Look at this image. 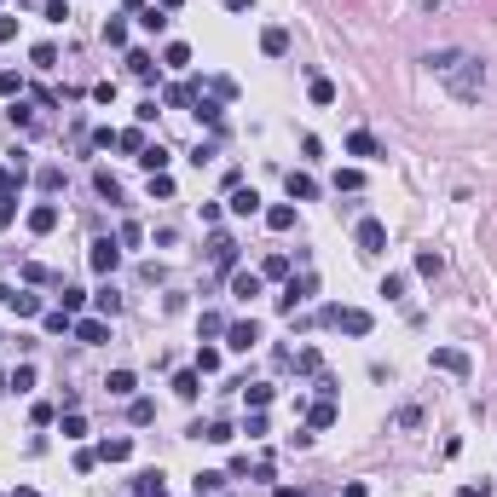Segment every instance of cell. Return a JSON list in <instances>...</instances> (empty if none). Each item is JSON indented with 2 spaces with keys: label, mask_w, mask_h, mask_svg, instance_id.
<instances>
[{
  "label": "cell",
  "mask_w": 497,
  "mask_h": 497,
  "mask_svg": "<svg viewBox=\"0 0 497 497\" xmlns=\"http://www.w3.org/2000/svg\"><path fill=\"white\" fill-rule=\"evenodd\" d=\"M440 76H445V87L457 93V99H480L486 93V64L475 58V53H440V58H428Z\"/></svg>",
  "instance_id": "obj_1"
},
{
  "label": "cell",
  "mask_w": 497,
  "mask_h": 497,
  "mask_svg": "<svg viewBox=\"0 0 497 497\" xmlns=\"http://www.w3.org/2000/svg\"><path fill=\"white\" fill-rule=\"evenodd\" d=\"M382 243H388V231H382V220H365V226H359V249H365V254H376Z\"/></svg>",
  "instance_id": "obj_2"
},
{
  "label": "cell",
  "mask_w": 497,
  "mask_h": 497,
  "mask_svg": "<svg viewBox=\"0 0 497 497\" xmlns=\"http://www.w3.org/2000/svg\"><path fill=\"white\" fill-rule=\"evenodd\" d=\"M226 341L238 347V353H249V347L260 341V329H254V324H231V329H226Z\"/></svg>",
  "instance_id": "obj_3"
},
{
  "label": "cell",
  "mask_w": 497,
  "mask_h": 497,
  "mask_svg": "<svg viewBox=\"0 0 497 497\" xmlns=\"http://www.w3.org/2000/svg\"><path fill=\"white\" fill-rule=\"evenodd\" d=\"M329 318H336L341 329H353V336H365V329H370V313H353V306H347V313L336 306V313H329Z\"/></svg>",
  "instance_id": "obj_4"
},
{
  "label": "cell",
  "mask_w": 497,
  "mask_h": 497,
  "mask_svg": "<svg viewBox=\"0 0 497 497\" xmlns=\"http://www.w3.org/2000/svg\"><path fill=\"white\" fill-rule=\"evenodd\" d=\"M434 365H440V370H457V376L468 370V359H463L457 347H440V353H434Z\"/></svg>",
  "instance_id": "obj_5"
},
{
  "label": "cell",
  "mask_w": 497,
  "mask_h": 497,
  "mask_svg": "<svg viewBox=\"0 0 497 497\" xmlns=\"http://www.w3.org/2000/svg\"><path fill=\"white\" fill-rule=\"evenodd\" d=\"M347 145H353V156H370V162H376V156H382V145H376V139H370V133H353V139H347Z\"/></svg>",
  "instance_id": "obj_6"
},
{
  "label": "cell",
  "mask_w": 497,
  "mask_h": 497,
  "mask_svg": "<svg viewBox=\"0 0 497 497\" xmlns=\"http://www.w3.org/2000/svg\"><path fill=\"white\" fill-rule=\"evenodd\" d=\"M93 266L110 272V266H116V243H93Z\"/></svg>",
  "instance_id": "obj_7"
},
{
  "label": "cell",
  "mask_w": 497,
  "mask_h": 497,
  "mask_svg": "<svg viewBox=\"0 0 497 497\" xmlns=\"http://www.w3.org/2000/svg\"><path fill=\"white\" fill-rule=\"evenodd\" d=\"M128 451H133V445H128V440H104V451H99V457H104V463H122Z\"/></svg>",
  "instance_id": "obj_8"
},
{
  "label": "cell",
  "mask_w": 497,
  "mask_h": 497,
  "mask_svg": "<svg viewBox=\"0 0 497 497\" xmlns=\"http://www.w3.org/2000/svg\"><path fill=\"white\" fill-rule=\"evenodd\" d=\"M254 208H260L254 191H238V197H231V215H254Z\"/></svg>",
  "instance_id": "obj_9"
},
{
  "label": "cell",
  "mask_w": 497,
  "mask_h": 497,
  "mask_svg": "<svg viewBox=\"0 0 497 497\" xmlns=\"http://www.w3.org/2000/svg\"><path fill=\"white\" fill-rule=\"evenodd\" d=\"M231 295H243V301H249V295H260V278H254V272H243L238 283H231Z\"/></svg>",
  "instance_id": "obj_10"
},
{
  "label": "cell",
  "mask_w": 497,
  "mask_h": 497,
  "mask_svg": "<svg viewBox=\"0 0 497 497\" xmlns=\"http://www.w3.org/2000/svg\"><path fill=\"white\" fill-rule=\"evenodd\" d=\"M76 336H81V341H104V324L87 318V324H76Z\"/></svg>",
  "instance_id": "obj_11"
},
{
  "label": "cell",
  "mask_w": 497,
  "mask_h": 497,
  "mask_svg": "<svg viewBox=\"0 0 497 497\" xmlns=\"http://www.w3.org/2000/svg\"><path fill=\"white\" fill-rule=\"evenodd\" d=\"M139 162H145V168L156 174V168H162V162H168V151H162V145H145V156H139Z\"/></svg>",
  "instance_id": "obj_12"
},
{
  "label": "cell",
  "mask_w": 497,
  "mask_h": 497,
  "mask_svg": "<svg viewBox=\"0 0 497 497\" xmlns=\"http://www.w3.org/2000/svg\"><path fill=\"white\" fill-rule=\"evenodd\" d=\"M266 220H272L278 231H290V226H295V208H272V215H266Z\"/></svg>",
  "instance_id": "obj_13"
},
{
  "label": "cell",
  "mask_w": 497,
  "mask_h": 497,
  "mask_svg": "<svg viewBox=\"0 0 497 497\" xmlns=\"http://www.w3.org/2000/svg\"><path fill=\"white\" fill-rule=\"evenodd\" d=\"M290 197H313V179H306V174H290Z\"/></svg>",
  "instance_id": "obj_14"
},
{
  "label": "cell",
  "mask_w": 497,
  "mask_h": 497,
  "mask_svg": "<svg viewBox=\"0 0 497 497\" xmlns=\"http://www.w3.org/2000/svg\"><path fill=\"white\" fill-rule=\"evenodd\" d=\"M226 6H231V12H249V6H254V0H226Z\"/></svg>",
  "instance_id": "obj_15"
}]
</instances>
